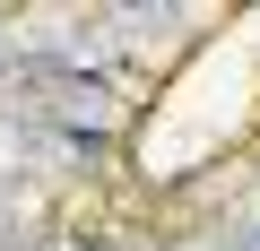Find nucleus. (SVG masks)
Here are the masks:
<instances>
[{"label":"nucleus","mask_w":260,"mask_h":251,"mask_svg":"<svg viewBox=\"0 0 260 251\" xmlns=\"http://www.w3.org/2000/svg\"><path fill=\"white\" fill-rule=\"evenodd\" d=\"M0 199H9V173H0Z\"/></svg>","instance_id":"obj_1"}]
</instances>
